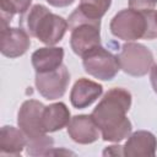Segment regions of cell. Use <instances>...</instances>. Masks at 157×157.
<instances>
[{"label":"cell","mask_w":157,"mask_h":157,"mask_svg":"<svg viewBox=\"0 0 157 157\" xmlns=\"http://www.w3.org/2000/svg\"><path fill=\"white\" fill-rule=\"evenodd\" d=\"M131 105V94L124 88L109 90L92 112L104 141L119 142L131 132V123L126 118Z\"/></svg>","instance_id":"cell-1"},{"label":"cell","mask_w":157,"mask_h":157,"mask_svg":"<svg viewBox=\"0 0 157 157\" xmlns=\"http://www.w3.org/2000/svg\"><path fill=\"white\" fill-rule=\"evenodd\" d=\"M44 107L39 101L28 99L17 114V124L27 139L26 151L29 156H47L54 148V140L47 135L42 124Z\"/></svg>","instance_id":"cell-2"},{"label":"cell","mask_w":157,"mask_h":157,"mask_svg":"<svg viewBox=\"0 0 157 157\" xmlns=\"http://www.w3.org/2000/svg\"><path fill=\"white\" fill-rule=\"evenodd\" d=\"M23 20L27 33L47 45L59 43L69 27L66 20L50 12L44 5L39 4L32 6Z\"/></svg>","instance_id":"cell-3"},{"label":"cell","mask_w":157,"mask_h":157,"mask_svg":"<svg viewBox=\"0 0 157 157\" xmlns=\"http://www.w3.org/2000/svg\"><path fill=\"white\" fill-rule=\"evenodd\" d=\"M70 45L78 56H85L88 52L101 45V20L86 17L77 7L69 16Z\"/></svg>","instance_id":"cell-4"},{"label":"cell","mask_w":157,"mask_h":157,"mask_svg":"<svg viewBox=\"0 0 157 157\" xmlns=\"http://www.w3.org/2000/svg\"><path fill=\"white\" fill-rule=\"evenodd\" d=\"M147 31L146 12L125 9L119 11L110 21V32L119 39L135 40L145 38Z\"/></svg>","instance_id":"cell-5"},{"label":"cell","mask_w":157,"mask_h":157,"mask_svg":"<svg viewBox=\"0 0 157 157\" xmlns=\"http://www.w3.org/2000/svg\"><path fill=\"white\" fill-rule=\"evenodd\" d=\"M120 69L131 76H144L153 66V55L140 43H125L118 55Z\"/></svg>","instance_id":"cell-6"},{"label":"cell","mask_w":157,"mask_h":157,"mask_svg":"<svg viewBox=\"0 0 157 157\" xmlns=\"http://www.w3.org/2000/svg\"><path fill=\"white\" fill-rule=\"evenodd\" d=\"M82 64L88 75L103 81L113 80L120 70L118 56L101 45L82 56Z\"/></svg>","instance_id":"cell-7"},{"label":"cell","mask_w":157,"mask_h":157,"mask_svg":"<svg viewBox=\"0 0 157 157\" xmlns=\"http://www.w3.org/2000/svg\"><path fill=\"white\" fill-rule=\"evenodd\" d=\"M69 82L70 74L64 64L53 71L36 74V87L38 92L50 101L61 98L66 92Z\"/></svg>","instance_id":"cell-8"},{"label":"cell","mask_w":157,"mask_h":157,"mask_svg":"<svg viewBox=\"0 0 157 157\" xmlns=\"http://www.w3.org/2000/svg\"><path fill=\"white\" fill-rule=\"evenodd\" d=\"M31 36L23 28H11L9 25L1 23L0 50L7 58H17L23 55L31 45Z\"/></svg>","instance_id":"cell-9"},{"label":"cell","mask_w":157,"mask_h":157,"mask_svg":"<svg viewBox=\"0 0 157 157\" xmlns=\"http://www.w3.org/2000/svg\"><path fill=\"white\" fill-rule=\"evenodd\" d=\"M67 134L72 139V141L87 145L98 140L99 137V128L96 124L92 115H75L70 119L67 124Z\"/></svg>","instance_id":"cell-10"},{"label":"cell","mask_w":157,"mask_h":157,"mask_svg":"<svg viewBox=\"0 0 157 157\" xmlns=\"http://www.w3.org/2000/svg\"><path fill=\"white\" fill-rule=\"evenodd\" d=\"M157 150V139L146 130H139L131 134L123 146L124 156L128 157H153Z\"/></svg>","instance_id":"cell-11"},{"label":"cell","mask_w":157,"mask_h":157,"mask_svg":"<svg viewBox=\"0 0 157 157\" xmlns=\"http://www.w3.org/2000/svg\"><path fill=\"white\" fill-rule=\"evenodd\" d=\"M103 87L88 78H78L70 92V102L77 109L90 107L97 98L101 97Z\"/></svg>","instance_id":"cell-12"},{"label":"cell","mask_w":157,"mask_h":157,"mask_svg":"<svg viewBox=\"0 0 157 157\" xmlns=\"http://www.w3.org/2000/svg\"><path fill=\"white\" fill-rule=\"evenodd\" d=\"M32 65L36 70V74L48 72L58 69L63 65L64 49L58 47H44L37 49L32 54Z\"/></svg>","instance_id":"cell-13"},{"label":"cell","mask_w":157,"mask_h":157,"mask_svg":"<svg viewBox=\"0 0 157 157\" xmlns=\"http://www.w3.org/2000/svg\"><path fill=\"white\" fill-rule=\"evenodd\" d=\"M70 110L65 103L58 102L44 107L42 114V124L45 132H54L67 126L70 121Z\"/></svg>","instance_id":"cell-14"},{"label":"cell","mask_w":157,"mask_h":157,"mask_svg":"<svg viewBox=\"0 0 157 157\" xmlns=\"http://www.w3.org/2000/svg\"><path fill=\"white\" fill-rule=\"evenodd\" d=\"M27 145V139L21 129L4 125L0 131V155L18 156Z\"/></svg>","instance_id":"cell-15"},{"label":"cell","mask_w":157,"mask_h":157,"mask_svg":"<svg viewBox=\"0 0 157 157\" xmlns=\"http://www.w3.org/2000/svg\"><path fill=\"white\" fill-rule=\"evenodd\" d=\"M112 0H80L77 9L91 20H101L108 11Z\"/></svg>","instance_id":"cell-16"},{"label":"cell","mask_w":157,"mask_h":157,"mask_svg":"<svg viewBox=\"0 0 157 157\" xmlns=\"http://www.w3.org/2000/svg\"><path fill=\"white\" fill-rule=\"evenodd\" d=\"M32 0H0L1 7V23L9 25L15 13H25L31 5Z\"/></svg>","instance_id":"cell-17"},{"label":"cell","mask_w":157,"mask_h":157,"mask_svg":"<svg viewBox=\"0 0 157 157\" xmlns=\"http://www.w3.org/2000/svg\"><path fill=\"white\" fill-rule=\"evenodd\" d=\"M157 4V0H129V9L140 12L152 11Z\"/></svg>","instance_id":"cell-18"},{"label":"cell","mask_w":157,"mask_h":157,"mask_svg":"<svg viewBox=\"0 0 157 157\" xmlns=\"http://www.w3.org/2000/svg\"><path fill=\"white\" fill-rule=\"evenodd\" d=\"M124 156V152H123V146H109L107 147L104 151H103V156Z\"/></svg>","instance_id":"cell-19"},{"label":"cell","mask_w":157,"mask_h":157,"mask_svg":"<svg viewBox=\"0 0 157 157\" xmlns=\"http://www.w3.org/2000/svg\"><path fill=\"white\" fill-rule=\"evenodd\" d=\"M74 1L75 0H47V2H49V5L54 7H66L71 5Z\"/></svg>","instance_id":"cell-20"},{"label":"cell","mask_w":157,"mask_h":157,"mask_svg":"<svg viewBox=\"0 0 157 157\" xmlns=\"http://www.w3.org/2000/svg\"><path fill=\"white\" fill-rule=\"evenodd\" d=\"M151 74H150V80H151V85L153 91L157 93V65H153L151 67Z\"/></svg>","instance_id":"cell-21"},{"label":"cell","mask_w":157,"mask_h":157,"mask_svg":"<svg viewBox=\"0 0 157 157\" xmlns=\"http://www.w3.org/2000/svg\"><path fill=\"white\" fill-rule=\"evenodd\" d=\"M152 20H153V25H155V28L157 32V11H155V10L152 12Z\"/></svg>","instance_id":"cell-22"}]
</instances>
